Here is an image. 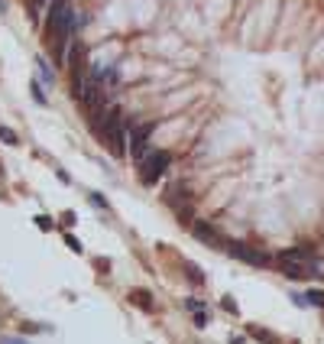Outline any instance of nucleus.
Returning a JSON list of instances; mask_svg holds the SVG:
<instances>
[{"mask_svg":"<svg viewBox=\"0 0 324 344\" xmlns=\"http://www.w3.org/2000/svg\"><path fill=\"white\" fill-rule=\"evenodd\" d=\"M224 308H227V312H233V315H237V302H233V299H224Z\"/></svg>","mask_w":324,"mask_h":344,"instance_id":"16","label":"nucleus"},{"mask_svg":"<svg viewBox=\"0 0 324 344\" xmlns=\"http://www.w3.org/2000/svg\"><path fill=\"white\" fill-rule=\"evenodd\" d=\"M169 166H172V156L169 153H149L146 159H143V166H140V179L146 185H156L165 172H169Z\"/></svg>","mask_w":324,"mask_h":344,"instance_id":"2","label":"nucleus"},{"mask_svg":"<svg viewBox=\"0 0 324 344\" xmlns=\"http://www.w3.org/2000/svg\"><path fill=\"white\" fill-rule=\"evenodd\" d=\"M33 98H36L39 104H46V91H43V88H39V81H36V85H33Z\"/></svg>","mask_w":324,"mask_h":344,"instance_id":"12","label":"nucleus"},{"mask_svg":"<svg viewBox=\"0 0 324 344\" xmlns=\"http://www.w3.org/2000/svg\"><path fill=\"white\" fill-rule=\"evenodd\" d=\"M308 305H324V292H321V289H311V292H308Z\"/></svg>","mask_w":324,"mask_h":344,"instance_id":"10","label":"nucleus"},{"mask_svg":"<svg viewBox=\"0 0 324 344\" xmlns=\"http://www.w3.org/2000/svg\"><path fill=\"white\" fill-rule=\"evenodd\" d=\"M191 234H195L198 240H204L208 247H220V244H224V237H220L208 221H195V224H191Z\"/></svg>","mask_w":324,"mask_h":344,"instance_id":"5","label":"nucleus"},{"mask_svg":"<svg viewBox=\"0 0 324 344\" xmlns=\"http://www.w3.org/2000/svg\"><path fill=\"white\" fill-rule=\"evenodd\" d=\"M246 331H250V334H253L256 341H263V344H279V338H275L272 331H266V328H256V325H250Z\"/></svg>","mask_w":324,"mask_h":344,"instance_id":"7","label":"nucleus"},{"mask_svg":"<svg viewBox=\"0 0 324 344\" xmlns=\"http://www.w3.org/2000/svg\"><path fill=\"white\" fill-rule=\"evenodd\" d=\"M39 75H43L46 81H52V72H49V68H46V62H39Z\"/></svg>","mask_w":324,"mask_h":344,"instance_id":"15","label":"nucleus"},{"mask_svg":"<svg viewBox=\"0 0 324 344\" xmlns=\"http://www.w3.org/2000/svg\"><path fill=\"white\" fill-rule=\"evenodd\" d=\"M0 140H4V143H10V146H17V143H20V136L13 133L10 127H0Z\"/></svg>","mask_w":324,"mask_h":344,"instance_id":"8","label":"nucleus"},{"mask_svg":"<svg viewBox=\"0 0 324 344\" xmlns=\"http://www.w3.org/2000/svg\"><path fill=\"white\" fill-rule=\"evenodd\" d=\"M43 4H46V0H43Z\"/></svg>","mask_w":324,"mask_h":344,"instance_id":"18","label":"nucleus"},{"mask_svg":"<svg viewBox=\"0 0 324 344\" xmlns=\"http://www.w3.org/2000/svg\"><path fill=\"white\" fill-rule=\"evenodd\" d=\"M65 244L72 247V253H81V244H78V237H72V234H65Z\"/></svg>","mask_w":324,"mask_h":344,"instance_id":"11","label":"nucleus"},{"mask_svg":"<svg viewBox=\"0 0 324 344\" xmlns=\"http://www.w3.org/2000/svg\"><path fill=\"white\" fill-rule=\"evenodd\" d=\"M149 133H153V123H146V127H136V130H130V149H133V156H136V159H143V156H146Z\"/></svg>","mask_w":324,"mask_h":344,"instance_id":"4","label":"nucleus"},{"mask_svg":"<svg viewBox=\"0 0 324 344\" xmlns=\"http://www.w3.org/2000/svg\"><path fill=\"white\" fill-rule=\"evenodd\" d=\"M36 224H39V228H43V231H49V228H52V221H49V218H46V215H39V218H36Z\"/></svg>","mask_w":324,"mask_h":344,"instance_id":"14","label":"nucleus"},{"mask_svg":"<svg viewBox=\"0 0 324 344\" xmlns=\"http://www.w3.org/2000/svg\"><path fill=\"white\" fill-rule=\"evenodd\" d=\"M133 302L143 308H153V299H149V292H133Z\"/></svg>","mask_w":324,"mask_h":344,"instance_id":"9","label":"nucleus"},{"mask_svg":"<svg viewBox=\"0 0 324 344\" xmlns=\"http://www.w3.org/2000/svg\"><path fill=\"white\" fill-rule=\"evenodd\" d=\"M0 344H26V341H23V338H4Z\"/></svg>","mask_w":324,"mask_h":344,"instance_id":"17","label":"nucleus"},{"mask_svg":"<svg viewBox=\"0 0 324 344\" xmlns=\"http://www.w3.org/2000/svg\"><path fill=\"white\" fill-rule=\"evenodd\" d=\"M188 279H195V283H204V276L198 273V266H188Z\"/></svg>","mask_w":324,"mask_h":344,"instance_id":"13","label":"nucleus"},{"mask_svg":"<svg viewBox=\"0 0 324 344\" xmlns=\"http://www.w3.org/2000/svg\"><path fill=\"white\" fill-rule=\"evenodd\" d=\"M279 257H288V260H305V263H314V257H311V250H308V247H292V250H282Z\"/></svg>","mask_w":324,"mask_h":344,"instance_id":"6","label":"nucleus"},{"mask_svg":"<svg viewBox=\"0 0 324 344\" xmlns=\"http://www.w3.org/2000/svg\"><path fill=\"white\" fill-rule=\"evenodd\" d=\"M227 250H230L233 260H240V263H250V266H269V263H272L269 253L253 250V247H246V244H227Z\"/></svg>","mask_w":324,"mask_h":344,"instance_id":"3","label":"nucleus"},{"mask_svg":"<svg viewBox=\"0 0 324 344\" xmlns=\"http://www.w3.org/2000/svg\"><path fill=\"white\" fill-rule=\"evenodd\" d=\"M68 33H72V10H68L65 0H55L49 10V20H46V36L59 39V36H68Z\"/></svg>","mask_w":324,"mask_h":344,"instance_id":"1","label":"nucleus"}]
</instances>
